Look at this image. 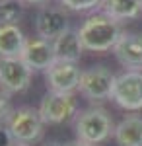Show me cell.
<instances>
[{
    "instance_id": "cell-18",
    "label": "cell",
    "mask_w": 142,
    "mask_h": 146,
    "mask_svg": "<svg viewBox=\"0 0 142 146\" xmlns=\"http://www.w3.org/2000/svg\"><path fill=\"white\" fill-rule=\"evenodd\" d=\"M12 111H14V109L10 107L8 96L0 92V125H6V121H8V117L12 115Z\"/></svg>"
},
{
    "instance_id": "cell-7",
    "label": "cell",
    "mask_w": 142,
    "mask_h": 146,
    "mask_svg": "<svg viewBox=\"0 0 142 146\" xmlns=\"http://www.w3.org/2000/svg\"><path fill=\"white\" fill-rule=\"evenodd\" d=\"M70 29V18L64 6H51L45 4L39 8L37 16H35V31L37 37L47 39V41H55L62 33Z\"/></svg>"
},
{
    "instance_id": "cell-23",
    "label": "cell",
    "mask_w": 142,
    "mask_h": 146,
    "mask_svg": "<svg viewBox=\"0 0 142 146\" xmlns=\"http://www.w3.org/2000/svg\"><path fill=\"white\" fill-rule=\"evenodd\" d=\"M14 146H25V144H18V142H16V144H14Z\"/></svg>"
},
{
    "instance_id": "cell-9",
    "label": "cell",
    "mask_w": 142,
    "mask_h": 146,
    "mask_svg": "<svg viewBox=\"0 0 142 146\" xmlns=\"http://www.w3.org/2000/svg\"><path fill=\"white\" fill-rule=\"evenodd\" d=\"M82 72L76 62H66V60H56L49 70H45V80L51 92H60V94H74L80 88Z\"/></svg>"
},
{
    "instance_id": "cell-12",
    "label": "cell",
    "mask_w": 142,
    "mask_h": 146,
    "mask_svg": "<svg viewBox=\"0 0 142 146\" xmlns=\"http://www.w3.org/2000/svg\"><path fill=\"white\" fill-rule=\"evenodd\" d=\"M53 47H55L56 60H66V62H78L82 58V53L86 51L78 29H68L66 33L53 41Z\"/></svg>"
},
{
    "instance_id": "cell-22",
    "label": "cell",
    "mask_w": 142,
    "mask_h": 146,
    "mask_svg": "<svg viewBox=\"0 0 142 146\" xmlns=\"http://www.w3.org/2000/svg\"><path fill=\"white\" fill-rule=\"evenodd\" d=\"M66 146H90V144H86V142H82V140H74V142H68Z\"/></svg>"
},
{
    "instance_id": "cell-17",
    "label": "cell",
    "mask_w": 142,
    "mask_h": 146,
    "mask_svg": "<svg viewBox=\"0 0 142 146\" xmlns=\"http://www.w3.org/2000/svg\"><path fill=\"white\" fill-rule=\"evenodd\" d=\"M60 6H64L66 10L72 12H90L94 8H98L101 0H58Z\"/></svg>"
},
{
    "instance_id": "cell-24",
    "label": "cell",
    "mask_w": 142,
    "mask_h": 146,
    "mask_svg": "<svg viewBox=\"0 0 142 146\" xmlns=\"http://www.w3.org/2000/svg\"><path fill=\"white\" fill-rule=\"evenodd\" d=\"M0 2H2V0H0Z\"/></svg>"
},
{
    "instance_id": "cell-14",
    "label": "cell",
    "mask_w": 142,
    "mask_h": 146,
    "mask_svg": "<svg viewBox=\"0 0 142 146\" xmlns=\"http://www.w3.org/2000/svg\"><path fill=\"white\" fill-rule=\"evenodd\" d=\"M115 140L119 146H142V117L129 115L115 127Z\"/></svg>"
},
{
    "instance_id": "cell-15",
    "label": "cell",
    "mask_w": 142,
    "mask_h": 146,
    "mask_svg": "<svg viewBox=\"0 0 142 146\" xmlns=\"http://www.w3.org/2000/svg\"><path fill=\"white\" fill-rule=\"evenodd\" d=\"M25 41L27 39L18 25H0V58L20 56Z\"/></svg>"
},
{
    "instance_id": "cell-3",
    "label": "cell",
    "mask_w": 142,
    "mask_h": 146,
    "mask_svg": "<svg viewBox=\"0 0 142 146\" xmlns=\"http://www.w3.org/2000/svg\"><path fill=\"white\" fill-rule=\"evenodd\" d=\"M6 127L10 131L12 138L18 144L31 146L33 142L41 140L45 121H43V117H41V113H39V109H33V107H18L8 117Z\"/></svg>"
},
{
    "instance_id": "cell-13",
    "label": "cell",
    "mask_w": 142,
    "mask_h": 146,
    "mask_svg": "<svg viewBox=\"0 0 142 146\" xmlns=\"http://www.w3.org/2000/svg\"><path fill=\"white\" fill-rule=\"evenodd\" d=\"M99 8L113 20L127 22V20H136L138 16H142V0H101Z\"/></svg>"
},
{
    "instance_id": "cell-5",
    "label": "cell",
    "mask_w": 142,
    "mask_h": 146,
    "mask_svg": "<svg viewBox=\"0 0 142 146\" xmlns=\"http://www.w3.org/2000/svg\"><path fill=\"white\" fill-rule=\"evenodd\" d=\"M117 76L105 66H92L82 72L78 92L90 101H105L113 96Z\"/></svg>"
},
{
    "instance_id": "cell-1",
    "label": "cell",
    "mask_w": 142,
    "mask_h": 146,
    "mask_svg": "<svg viewBox=\"0 0 142 146\" xmlns=\"http://www.w3.org/2000/svg\"><path fill=\"white\" fill-rule=\"evenodd\" d=\"M78 33H80V39H82L86 51L107 53L111 49H115L117 41L125 31L121 29V22L113 20L111 16L103 14V12H99V14L90 16L80 25Z\"/></svg>"
},
{
    "instance_id": "cell-16",
    "label": "cell",
    "mask_w": 142,
    "mask_h": 146,
    "mask_svg": "<svg viewBox=\"0 0 142 146\" xmlns=\"http://www.w3.org/2000/svg\"><path fill=\"white\" fill-rule=\"evenodd\" d=\"M23 16L22 0H2L0 2V25H18Z\"/></svg>"
},
{
    "instance_id": "cell-8",
    "label": "cell",
    "mask_w": 142,
    "mask_h": 146,
    "mask_svg": "<svg viewBox=\"0 0 142 146\" xmlns=\"http://www.w3.org/2000/svg\"><path fill=\"white\" fill-rule=\"evenodd\" d=\"M33 70L20 56L0 58V88L8 94L25 92L31 84Z\"/></svg>"
},
{
    "instance_id": "cell-21",
    "label": "cell",
    "mask_w": 142,
    "mask_h": 146,
    "mask_svg": "<svg viewBox=\"0 0 142 146\" xmlns=\"http://www.w3.org/2000/svg\"><path fill=\"white\" fill-rule=\"evenodd\" d=\"M43 146H66V144H62V142H58V140H49V142H45Z\"/></svg>"
},
{
    "instance_id": "cell-4",
    "label": "cell",
    "mask_w": 142,
    "mask_h": 146,
    "mask_svg": "<svg viewBox=\"0 0 142 146\" xmlns=\"http://www.w3.org/2000/svg\"><path fill=\"white\" fill-rule=\"evenodd\" d=\"M111 100L127 111L142 109V70H125L117 76Z\"/></svg>"
},
{
    "instance_id": "cell-6",
    "label": "cell",
    "mask_w": 142,
    "mask_h": 146,
    "mask_svg": "<svg viewBox=\"0 0 142 146\" xmlns=\"http://www.w3.org/2000/svg\"><path fill=\"white\" fill-rule=\"evenodd\" d=\"M78 111V101L74 94H60L49 92L41 100L39 113L43 117L45 125H62L68 123Z\"/></svg>"
},
{
    "instance_id": "cell-11",
    "label": "cell",
    "mask_w": 142,
    "mask_h": 146,
    "mask_svg": "<svg viewBox=\"0 0 142 146\" xmlns=\"http://www.w3.org/2000/svg\"><path fill=\"white\" fill-rule=\"evenodd\" d=\"M113 53L127 70H142V33H123Z\"/></svg>"
},
{
    "instance_id": "cell-19",
    "label": "cell",
    "mask_w": 142,
    "mask_h": 146,
    "mask_svg": "<svg viewBox=\"0 0 142 146\" xmlns=\"http://www.w3.org/2000/svg\"><path fill=\"white\" fill-rule=\"evenodd\" d=\"M14 144H16V140L12 138L8 127L6 125H0V146H14Z\"/></svg>"
},
{
    "instance_id": "cell-10",
    "label": "cell",
    "mask_w": 142,
    "mask_h": 146,
    "mask_svg": "<svg viewBox=\"0 0 142 146\" xmlns=\"http://www.w3.org/2000/svg\"><path fill=\"white\" fill-rule=\"evenodd\" d=\"M20 58L31 70H49L56 62L53 43L47 41V39H41V37L27 39L25 45H23V51L20 55Z\"/></svg>"
},
{
    "instance_id": "cell-20",
    "label": "cell",
    "mask_w": 142,
    "mask_h": 146,
    "mask_svg": "<svg viewBox=\"0 0 142 146\" xmlns=\"http://www.w3.org/2000/svg\"><path fill=\"white\" fill-rule=\"evenodd\" d=\"M23 4H47L49 0H22Z\"/></svg>"
},
{
    "instance_id": "cell-2",
    "label": "cell",
    "mask_w": 142,
    "mask_h": 146,
    "mask_svg": "<svg viewBox=\"0 0 142 146\" xmlns=\"http://www.w3.org/2000/svg\"><path fill=\"white\" fill-rule=\"evenodd\" d=\"M111 135H115V125L111 115L103 107H88L84 111H80L76 117V136L78 140L86 142L90 146H96L105 142Z\"/></svg>"
}]
</instances>
